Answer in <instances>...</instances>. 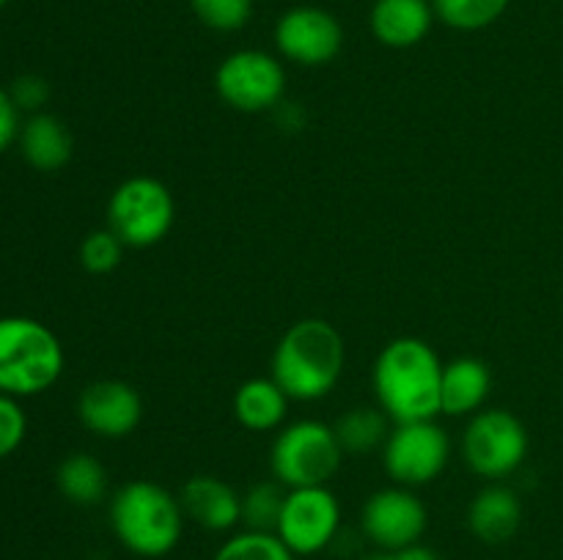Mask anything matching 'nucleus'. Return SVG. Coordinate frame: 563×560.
I'll use <instances>...</instances> for the list:
<instances>
[{
    "label": "nucleus",
    "instance_id": "f257e3e1",
    "mask_svg": "<svg viewBox=\"0 0 563 560\" xmlns=\"http://www.w3.org/2000/svg\"><path fill=\"white\" fill-rule=\"evenodd\" d=\"M443 360L421 338H396L385 344L374 362L377 404L394 423L434 421L440 412Z\"/></svg>",
    "mask_w": 563,
    "mask_h": 560
},
{
    "label": "nucleus",
    "instance_id": "f03ea898",
    "mask_svg": "<svg viewBox=\"0 0 563 560\" xmlns=\"http://www.w3.org/2000/svg\"><path fill=\"white\" fill-rule=\"evenodd\" d=\"M346 346L324 318L295 322L273 351V379L289 399L319 401L333 393L344 371Z\"/></svg>",
    "mask_w": 563,
    "mask_h": 560
},
{
    "label": "nucleus",
    "instance_id": "7ed1b4c3",
    "mask_svg": "<svg viewBox=\"0 0 563 560\" xmlns=\"http://www.w3.org/2000/svg\"><path fill=\"white\" fill-rule=\"evenodd\" d=\"M110 527L137 558H165L185 530L179 497L154 481H130L110 500Z\"/></svg>",
    "mask_w": 563,
    "mask_h": 560
},
{
    "label": "nucleus",
    "instance_id": "20e7f679",
    "mask_svg": "<svg viewBox=\"0 0 563 560\" xmlns=\"http://www.w3.org/2000/svg\"><path fill=\"white\" fill-rule=\"evenodd\" d=\"M64 362V346L47 324L31 316L0 318V393H44L60 379Z\"/></svg>",
    "mask_w": 563,
    "mask_h": 560
},
{
    "label": "nucleus",
    "instance_id": "39448f33",
    "mask_svg": "<svg viewBox=\"0 0 563 560\" xmlns=\"http://www.w3.org/2000/svg\"><path fill=\"white\" fill-rule=\"evenodd\" d=\"M344 448H341L335 428L322 421H297L280 428L269 450V467L275 481L286 489L328 486L330 478L339 472Z\"/></svg>",
    "mask_w": 563,
    "mask_h": 560
},
{
    "label": "nucleus",
    "instance_id": "423d86ee",
    "mask_svg": "<svg viewBox=\"0 0 563 560\" xmlns=\"http://www.w3.org/2000/svg\"><path fill=\"white\" fill-rule=\"evenodd\" d=\"M174 195L152 176H132L121 181L108 201V228L126 247L157 245L174 228Z\"/></svg>",
    "mask_w": 563,
    "mask_h": 560
},
{
    "label": "nucleus",
    "instance_id": "0eeeda50",
    "mask_svg": "<svg viewBox=\"0 0 563 560\" xmlns=\"http://www.w3.org/2000/svg\"><path fill=\"white\" fill-rule=\"evenodd\" d=\"M462 453L478 478L500 481L522 467L528 456V432L506 410H482L471 417L462 437Z\"/></svg>",
    "mask_w": 563,
    "mask_h": 560
},
{
    "label": "nucleus",
    "instance_id": "6e6552de",
    "mask_svg": "<svg viewBox=\"0 0 563 560\" xmlns=\"http://www.w3.org/2000/svg\"><path fill=\"white\" fill-rule=\"evenodd\" d=\"M214 88L220 99L240 113L273 110L286 91L284 64L264 49H236L220 60Z\"/></svg>",
    "mask_w": 563,
    "mask_h": 560
},
{
    "label": "nucleus",
    "instance_id": "1a4fd4ad",
    "mask_svg": "<svg viewBox=\"0 0 563 560\" xmlns=\"http://www.w3.org/2000/svg\"><path fill=\"white\" fill-rule=\"evenodd\" d=\"M451 459V439L434 421L396 423L383 445L385 472L407 489L427 486Z\"/></svg>",
    "mask_w": 563,
    "mask_h": 560
},
{
    "label": "nucleus",
    "instance_id": "9d476101",
    "mask_svg": "<svg viewBox=\"0 0 563 560\" xmlns=\"http://www.w3.org/2000/svg\"><path fill=\"white\" fill-rule=\"evenodd\" d=\"M339 527V497L328 486H302L286 492L275 536L295 555H317L335 541Z\"/></svg>",
    "mask_w": 563,
    "mask_h": 560
},
{
    "label": "nucleus",
    "instance_id": "9b49d317",
    "mask_svg": "<svg viewBox=\"0 0 563 560\" xmlns=\"http://www.w3.org/2000/svg\"><path fill=\"white\" fill-rule=\"evenodd\" d=\"M427 522V505L412 489L399 486V483L374 492L361 514L363 533L383 552H399L421 541Z\"/></svg>",
    "mask_w": 563,
    "mask_h": 560
},
{
    "label": "nucleus",
    "instance_id": "f8f14e48",
    "mask_svg": "<svg viewBox=\"0 0 563 560\" xmlns=\"http://www.w3.org/2000/svg\"><path fill=\"white\" fill-rule=\"evenodd\" d=\"M344 27L319 5H295L275 22V47L300 66H324L341 53Z\"/></svg>",
    "mask_w": 563,
    "mask_h": 560
},
{
    "label": "nucleus",
    "instance_id": "ddd939ff",
    "mask_svg": "<svg viewBox=\"0 0 563 560\" xmlns=\"http://www.w3.org/2000/svg\"><path fill=\"white\" fill-rule=\"evenodd\" d=\"M77 417L91 434L104 439L130 437L143 417V401L130 382L99 379L82 388Z\"/></svg>",
    "mask_w": 563,
    "mask_h": 560
},
{
    "label": "nucleus",
    "instance_id": "4468645a",
    "mask_svg": "<svg viewBox=\"0 0 563 560\" xmlns=\"http://www.w3.org/2000/svg\"><path fill=\"white\" fill-rule=\"evenodd\" d=\"M181 511L203 530L229 533L242 522V494L218 475H196L181 486Z\"/></svg>",
    "mask_w": 563,
    "mask_h": 560
},
{
    "label": "nucleus",
    "instance_id": "2eb2a0df",
    "mask_svg": "<svg viewBox=\"0 0 563 560\" xmlns=\"http://www.w3.org/2000/svg\"><path fill=\"white\" fill-rule=\"evenodd\" d=\"M432 0H377L368 14L374 38L385 47H416L432 31Z\"/></svg>",
    "mask_w": 563,
    "mask_h": 560
},
{
    "label": "nucleus",
    "instance_id": "dca6fc26",
    "mask_svg": "<svg viewBox=\"0 0 563 560\" xmlns=\"http://www.w3.org/2000/svg\"><path fill=\"white\" fill-rule=\"evenodd\" d=\"M522 503L515 489L489 483L473 497L467 508V527L484 544H504L520 530Z\"/></svg>",
    "mask_w": 563,
    "mask_h": 560
},
{
    "label": "nucleus",
    "instance_id": "f3484780",
    "mask_svg": "<svg viewBox=\"0 0 563 560\" xmlns=\"http://www.w3.org/2000/svg\"><path fill=\"white\" fill-rule=\"evenodd\" d=\"M493 388V373L478 357H456L443 362L440 379V412L451 417L476 415Z\"/></svg>",
    "mask_w": 563,
    "mask_h": 560
},
{
    "label": "nucleus",
    "instance_id": "a211bd4d",
    "mask_svg": "<svg viewBox=\"0 0 563 560\" xmlns=\"http://www.w3.org/2000/svg\"><path fill=\"white\" fill-rule=\"evenodd\" d=\"M16 143H20L25 163L42 173H55L64 168L75 148L66 124L53 113H33L31 119L22 121Z\"/></svg>",
    "mask_w": 563,
    "mask_h": 560
},
{
    "label": "nucleus",
    "instance_id": "6ab92c4d",
    "mask_svg": "<svg viewBox=\"0 0 563 560\" xmlns=\"http://www.w3.org/2000/svg\"><path fill=\"white\" fill-rule=\"evenodd\" d=\"M289 401L273 377L247 379L234 393V415L247 432H273L286 421Z\"/></svg>",
    "mask_w": 563,
    "mask_h": 560
},
{
    "label": "nucleus",
    "instance_id": "aec40b11",
    "mask_svg": "<svg viewBox=\"0 0 563 560\" xmlns=\"http://www.w3.org/2000/svg\"><path fill=\"white\" fill-rule=\"evenodd\" d=\"M58 492L75 505H99L108 494V470L91 453H69L55 472Z\"/></svg>",
    "mask_w": 563,
    "mask_h": 560
},
{
    "label": "nucleus",
    "instance_id": "412c9836",
    "mask_svg": "<svg viewBox=\"0 0 563 560\" xmlns=\"http://www.w3.org/2000/svg\"><path fill=\"white\" fill-rule=\"evenodd\" d=\"M388 421L390 417L379 406H355L346 415H341L333 428L344 453L361 456L385 445L390 434Z\"/></svg>",
    "mask_w": 563,
    "mask_h": 560
},
{
    "label": "nucleus",
    "instance_id": "4be33fe9",
    "mask_svg": "<svg viewBox=\"0 0 563 560\" xmlns=\"http://www.w3.org/2000/svg\"><path fill=\"white\" fill-rule=\"evenodd\" d=\"M511 0H432L434 16L454 31H484L506 14Z\"/></svg>",
    "mask_w": 563,
    "mask_h": 560
},
{
    "label": "nucleus",
    "instance_id": "5701e85b",
    "mask_svg": "<svg viewBox=\"0 0 563 560\" xmlns=\"http://www.w3.org/2000/svg\"><path fill=\"white\" fill-rule=\"evenodd\" d=\"M289 489L278 481H264L242 494V525L245 530L275 533L284 511V500Z\"/></svg>",
    "mask_w": 563,
    "mask_h": 560
},
{
    "label": "nucleus",
    "instance_id": "b1692460",
    "mask_svg": "<svg viewBox=\"0 0 563 560\" xmlns=\"http://www.w3.org/2000/svg\"><path fill=\"white\" fill-rule=\"evenodd\" d=\"M297 555L275 533L242 530L218 549L214 560H295Z\"/></svg>",
    "mask_w": 563,
    "mask_h": 560
},
{
    "label": "nucleus",
    "instance_id": "393cba45",
    "mask_svg": "<svg viewBox=\"0 0 563 560\" xmlns=\"http://www.w3.org/2000/svg\"><path fill=\"white\" fill-rule=\"evenodd\" d=\"M190 5L203 25L220 33L240 31L253 14V0H190Z\"/></svg>",
    "mask_w": 563,
    "mask_h": 560
},
{
    "label": "nucleus",
    "instance_id": "a878e982",
    "mask_svg": "<svg viewBox=\"0 0 563 560\" xmlns=\"http://www.w3.org/2000/svg\"><path fill=\"white\" fill-rule=\"evenodd\" d=\"M124 242L110 228H97L80 242V264L91 275L113 272L124 256Z\"/></svg>",
    "mask_w": 563,
    "mask_h": 560
},
{
    "label": "nucleus",
    "instance_id": "bb28decb",
    "mask_svg": "<svg viewBox=\"0 0 563 560\" xmlns=\"http://www.w3.org/2000/svg\"><path fill=\"white\" fill-rule=\"evenodd\" d=\"M27 434V417L20 399L0 393V459H9Z\"/></svg>",
    "mask_w": 563,
    "mask_h": 560
},
{
    "label": "nucleus",
    "instance_id": "cd10ccee",
    "mask_svg": "<svg viewBox=\"0 0 563 560\" xmlns=\"http://www.w3.org/2000/svg\"><path fill=\"white\" fill-rule=\"evenodd\" d=\"M11 99L20 110H31L33 113H42V108L47 104L49 99V86L44 77L38 75H22L16 77L14 86H11Z\"/></svg>",
    "mask_w": 563,
    "mask_h": 560
},
{
    "label": "nucleus",
    "instance_id": "c85d7f7f",
    "mask_svg": "<svg viewBox=\"0 0 563 560\" xmlns=\"http://www.w3.org/2000/svg\"><path fill=\"white\" fill-rule=\"evenodd\" d=\"M20 108L14 104L11 93L5 88H0V154L20 137Z\"/></svg>",
    "mask_w": 563,
    "mask_h": 560
},
{
    "label": "nucleus",
    "instance_id": "c756f323",
    "mask_svg": "<svg viewBox=\"0 0 563 560\" xmlns=\"http://www.w3.org/2000/svg\"><path fill=\"white\" fill-rule=\"evenodd\" d=\"M394 560H438V555L418 541V544H412V547H405V549H399V552H394Z\"/></svg>",
    "mask_w": 563,
    "mask_h": 560
},
{
    "label": "nucleus",
    "instance_id": "7c9ffc66",
    "mask_svg": "<svg viewBox=\"0 0 563 560\" xmlns=\"http://www.w3.org/2000/svg\"><path fill=\"white\" fill-rule=\"evenodd\" d=\"M363 560H394V552H383V549H379L377 555H368V558Z\"/></svg>",
    "mask_w": 563,
    "mask_h": 560
},
{
    "label": "nucleus",
    "instance_id": "2f4dec72",
    "mask_svg": "<svg viewBox=\"0 0 563 560\" xmlns=\"http://www.w3.org/2000/svg\"><path fill=\"white\" fill-rule=\"evenodd\" d=\"M5 3H9V0H0V9H3V5H5Z\"/></svg>",
    "mask_w": 563,
    "mask_h": 560
}]
</instances>
